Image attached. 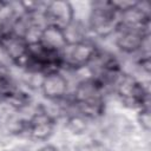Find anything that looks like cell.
<instances>
[{
	"label": "cell",
	"instance_id": "ba28073f",
	"mask_svg": "<svg viewBox=\"0 0 151 151\" xmlns=\"http://www.w3.org/2000/svg\"><path fill=\"white\" fill-rule=\"evenodd\" d=\"M44 17L47 25H55L65 29L74 20L73 4L64 0L47 1Z\"/></svg>",
	"mask_w": 151,
	"mask_h": 151
},
{
	"label": "cell",
	"instance_id": "9c48e42d",
	"mask_svg": "<svg viewBox=\"0 0 151 151\" xmlns=\"http://www.w3.org/2000/svg\"><path fill=\"white\" fill-rule=\"evenodd\" d=\"M38 42L50 51L61 53V51L68 45V39L64 28L55 25H46L40 33Z\"/></svg>",
	"mask_w": 151,
	"mask_h": 151
},
{
	"label": "cell",
	"instance_id": "8992f818",
	"mask_svg": "<svg viewBox=\"0 0 151 151\" xmlns=\"http://www.w3.org/2000/svg\"><path fill=\"white\" fill-rule=\"evenodd\" d=\"M71 81L63 72H52L42 76L39 92L47 101H61L71 93Z\"/></svg>",
	"mask_w": 151,
	"mask_h": 151
},
{
	"label": "cell",
	"instance_id": "5bb4252c",
	"mask_svg": "<svg viewBox=\"0 0 151 151\" xmlns=\"http://www.w3.org/2000/svg\"><path fill=\"white\" fill-rule=\"evenodd\" d=\"M0 151H9L7 143L4 139H1V138H0Z\"/></svg>",
	"mask_w": 151,
	"mask_h": 151
},
{
	"label": "cell",
	"instance_id": "7a4b0ae2",
	"mask_svg": "<svg viewBox=\"0 0 151 151\" xmlns=\"http://www.w3.org/2000/svg\"><path fill=\"white\" fill-rule=\"evenodd\" d=\"M119 21V13L112 1H91L86 20L88 33L99 39L113 37Z\"/></svg>",
	"mask_w": 151,
	"mask_h": 151
},
{
	"label": "cell",
	"instance_id": "8fae6325",
	"mask_svg": "<svg viewBox=\"0 0 151 151\" xmlns=\"http://www.w3.org/2000/svg\"><path fill=\"white\" fill-rule=\"evenodd\" d=\"M74 151H111L107 144L99 138H90L86 142L79 143Z\"/></svg>",
	"mask_w": 151,
	"mask_h": 151
},
{
	"label": "cell",
	"instance_id": "9a60e30c",
	"mask_svg": "<svg viewBox=\"0 0 151 151\" xmlns=\"http://www.w3.org/2000/svg\"><path fill=\"white\" fill-rule=\"evenodd\" d=\"M4 4H5V1H0V11H1V8H2Z\"/></svg>",
	"mask_w": 151,
	"mask_h": 151
},
{
	"label": "cell",
	"instance_id": "3957f363",
	"mask_svg": "<svg viewBox=\"0 0 151 151\" xmlns=\"http://www.w3.org/2000/svg\"><path fill=\"white\" fill-rule=\"evenodd\" d=\"M99 50L100 47L91 38L68 42L60 53L63 71H76L88 67L97 57Z\"/></svg>",
	"mask_w": 151,
	"mask_h": 151
},
{
	"label": "cell",
	"instance_id": "5b68a950",
	"mask_svg": "<svg viewBox=\"0 0 151 151\" xmlns=\"http://www.w3.org/2000/svg\"><path fill=\"white\" fill-rule=\"evenodd\" d=\"M149 38L150 34L117 27L113 34V42L120 53L125 55H138L149 53Z\"/></svg>",
	"mask_w": 151,
	"mask_h": 151
},
{
	"label": "cell",
	"instance_id": "277c9868",
	"mask_svg": "<svg viewBox=\"0 0 151 151\" xmlns=\"http://www.w3.org/2000/svg\"><path fill=\"white\" fill-rule=\"evenodd\" d=\"M57 124L58 122L50 116L42 107L41 103H39L33 107L31 114L28 116L26 138L34 143L48 142L55 132Z\"/></svg>",
	"mask_w": 151,
	"mask_h": 151
},
{
	"label": "cell",
	"instance_id": "52a82bcc",
	"mask_svg": "<svg viewBox=\"0 0 151 151\" xmlns=\"http://www.w3.org/2000/svg\"><path fill=\"white\" fill-rule=\"evenodd\" d=\"M0 52L11 64L22 70L28 55V42L15 33L5 32L0 34Z\"/></svg>",
	"mask_w": 151,
	"mask_h": 151
},
{
	"label": "cell",
	"instance_id": "4fadbf2b",
	"mask_svg": "<svg viewBox=\"0 0 151 151\" xmlns=\"http://www.w3.org/2000/svg\"><path fill=\"white\" fill-rule=\"evenodd\" d=\"M35 151H60V150H59V147H57L53 144H46V145H42L41 147H39Z\"/></svg>",
	"mask_w": 151,
	"mask_h": 151
},
{
	"label": "cell",
	"instance_id": "30bf717a",
	"mask_svg": "<svg viewBox=\"0 0 151 151\" xmlns=\"http://www.w3.org/2000/svg\"><path fill=\"white\" fill-rule=\"evenodd\" d=\"M64 126L65 130L74 137H83L85 136L90 129H91V124L92 122L88 120L87 118H85L84 116L74 112V111H68L65 117H64Z\"/></svg>",
	"mask_w": 151,
	"mask_h": 151
},
{
	"label": "cell",
	"instance_id": "6da1fadb",
	"mask_svg": "<svg viewBox=\"0 0 151 151\" xmlns=\"http://www.w3.org/2000/svg\"><path fill=\"white\" fill-rule=\"evenodd\" d=\"M111 93L117 97L123 106L134 111L150 105V91L146 83L126 71H124L114 81Z\"/></svg>",
	"mask_w": 151,
	"mask_h": 151
},
{
	"label": "cell",
	"instance_id": "7c38bea8",
	"mask_svg": "<svg viewBox=\"0 0 151 151\" xmlns=\"http://www.w3.org/2000/svg\"><path fill=\"white\" fill-rule=\"evenodd\" d=\"M136 120L138 126L145 132L149 133L151 130V113H150V105L143 106L136 111Z\"/></svg>",
	"mask_w": 151,
	"mask_h": 151
}]
</instances>
